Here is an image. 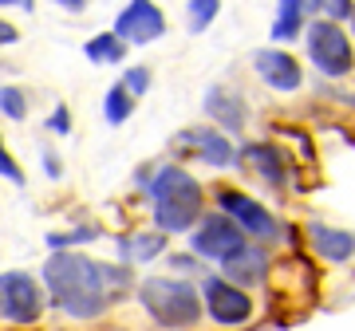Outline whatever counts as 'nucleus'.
<instances>
[{
	"instance_id": "obj_25",
	"label": "nucleus",
	"mask_w": 355,
	"mask_h": 331,
	"mask_svg": "<svg viewBox=\"0 0 355 331\" xmlns=\"http://www.w3.org/2000/svg\"><path fill=\"white\" fill-rule=\"evenodd\" d=\"M44 127H48L51 134H71V107H67V102H55L51 115L44 118Z\"/></svg>"
},
{
	"instance_id": "obj_13",
	"label": "nucleus",
	"mask_w": 355,
	"mask_h": 331,
	"mask_svg": "<svg viewBox=\"0 0 355 331\" xmlns=\"http://www.w3.org/2000/svg\"><path fill=\"white\" fill-rule=\"evenodd\" d=\"M221 265H225V276L233 284H261L268 276V256H265V249H257V244H241V249L229 253Z\"/></svg>"
},
{
	"instance_id": "obj_29",
	"label": "nucleus",
	"mask_w": 355,
	"mask_h": 331,
	"mask_svg": "<svg viewBox=\"0 0 355 331\" xmlns=\"http://www.w3.org/2000/svg\"><path fill=\"white\" fill-rule=\"evenodd\" d=\"M198 260H202V256L198 253H182V256H170V268H178V272H193V268H198Z\"/></svg>"
},
{
	"instance_id": "obj_32",
	"label": "nucleus",
	"mask_w": 355,
	"mask_h": 331,
	"mask_svg": "<svg viewBox=\"0 0 355 331\" xmlns=\"http://www.w3.org/2000/svg\"><path fill=\"white\" fill-rule=\"evenodd\" d=\"M0 8H20V0H0Z\"/></svg>"
},
{
	"instance_id": "obj_14",
	"label": "nucleus",
	"mask_w": 355,
	"mask_h": 331,
	"mask_svg": "<svg viewBox=\"0 0 355 331\" xmlns=\"http://www.w3.org/2000/svg\"><path fill=\"white\" fill-rule=\"evenodd\" d=\"M308 241H312V249H316L324 260H331V265H343V260L355 256V233H347V229H328V225L312 221V225H308Z\"/></svg>"
},
{
	"instance_id": "obj_31",
	"label": "nucleus",
	"mask_w": 355,
	"mask_h": 331,
	"mask_svg": "<svg viewBox=\"0 0 355 331\" xmlns=\"http://www.w3.org/2000/svg\"><path fill=\"white\" fill-rule=\"evenodd\" d=\"M20 8H24V12H36V0H20Z\"/></svg>"
},
{
	"instance_id": "obj_20",
	"label": "nucleus",
	"mask_w": 355,
	"mask_h": 331,
	"mask_svg": "<svg viewBox=\"0 0 355 331\" xmlns=\"http://www.w3.org/2000/svg\"><path fill=\"white\" fill-rule=\"evenodd\" d=\"M221 12V0H190L186 4V28H190V36H202L205 28L217 20Z\"/></svg>"
},
{
	"instance_id": "obj_7",
	"label": "nucleus",
	"mask_w": 355,
	"mask_h": 331,
	"mask_svg": "<svg viewBox=\"0 0 355 331\" xmlns=\"http://www.w3.org/2000/svg\"><path fill=\"white\" fill-rule=\"evenodd\" d=\"M245 244V233L241 225L225 213H209V217H198L193 225V237H190V249L202 260H225L229 253H237Z\"/></svg>"
},
{
	"instance_id": "obj_3",
	"label": "nucleus",
	"mask_w": 355,
	"mask_h": 331,
	"mask_svg": "<svg viewBox=\"0 0 355 331\" xmlns=\"http://www.w3.org/2000/svg\"><path fill=\"white\" fill-rule=\"evenodd\" d=\"M139 304L162 328H193L202 319V296H198V288L186 280H170V276H146L139 284Z\"/></svg>"
},
{
	"instance_id": "obj_4",
	"label": "nucleus",
	"mask_w": 355,
	"mask_h": 331,
	"mask_svg": "<svg viewBox=\"0 0 355 331\" xmlns=\"http://www.w3.org/2000/svg\"><path fill=\"white\" fill-rule=\"evenodd\" d=\"M48 307V296L36 284V276L28 272H0V319L4 323H16V328H28L36 323Z\"/></svg>"
},
{
	"instance_id": "obj_1",
	"label": "nucleus",
	"mask_w": 355,
	"mask_h": 331,
	"mask_svg": "<svg viewBox=\"0 0 355 331\" xmlns=\"http://www.w3.org/2000/svg\"><path fill=\"white\" fill-rule=\"evenodd\" d=\"M135 276L130 265H103L71 249H55L44 260L48 304L71 319H99L119 292H127Z\"/></svg>"
},
{
	"instance_id": "obj_2",
	"label": "nucleus",
	"mask_w": 355,
	"mask_h": 331,
	"mask_svg": "<svg viewBox=\"0 0 355 331\" xmlns=\"http://www.w3.org/2000/svg\"><path fill=\"white\" fill-rule=\"evenodd\" d=\"M142 190L154 202V225L162 233H190L202 217L205 193L193 181V174H186L182 166H158L150 170V178Z\"/></svg>"
},
{
	"instance_id": "obj_9",
	"label": "nucleus",
	"mask_w": 355,
	"mask_h": 331,
	"mask_svg": "<svg viewBox=\"0 0 355 331\" xmlns=\"http://www.w3.org/2000/svg\"><path fill=\"white\" fill-rule=\"evenodd\" d=\"M217 205H221V213L233 217V221L241 225V233H249V237H261V241H272V237H277L272 213H268L261 202H253V197H245V193H237V190H217Z\"/></svg>"
},
{
	"instance_id": "obj_24",
	"label": "nucleus",
	"mask_w": 355,
	"mask_h": 331,
	"mask_svg": "<svg viewBox=\"0 0 355 331\" xmlns=\"http://www.w3.org/2000/svg\"><path fill=\"white\" fill-rule=\"evenodd\" d=\"M352 4L355 0H316V12H324V20H331V24H347Z\"/></svg>"
},
{
	"instance_id": "obj_30",
	"label": "nucleus",
	"mask_w": 355,
	"mask_h": 331,
	"mask_svg": "<svg viewBox=\"0 0 355 331\" xmlns=\"http://www.w3.org/2000/svg\"><path fill=\"white\" fill-rule=\"evenodd\" d=\"M55 4H60L64 12H71V16H83V12H87V0H55Z\"/></svg>"
},
{
	"instance_id": "obj_16",
	"label": "nucleus",
	"mask_w": 355,
	"mask_h": 331,
	"mask_svg": "<svg viewBox=\"0 0 355 331\" xmlns=\"http://www.w3.org/2000/svg\"><path fill=\"white\" fill-rule=\"evenodd\" d=\"M308 12H316V0H277V20H272V39L288 44L308 28Z\"/></svg>"
},
{
	"instance_id": "obj_17",
	"label": "nucleus",
	"mask_w": 355,
	"mask_h": 331,
	"mask_svg": "<svg viewBox=\"0 0 355 331\" xmlns=\"http://www.w3.org/2000/svg\"><path fill=\"white\" fill-rule=\"evenodd\" d=\"M114 249H119V260L123 265H146V260H154V256H162L166 249V233H127V237H119L114 241Z\"/></svg>"
},
{
	"instance_id": "obj_10",
	"label": "nucleus",
	"mask_w": 355,
	"mask_h": 331,
	"mask_svg": "<svg viewBox=\"0 0 355 331\" xmlns=\"http://www.w3.org/2000/svg\"><path fill=\"white\" fill-rule=\"evenodd\" d=\"M178 150L193 154V158H202L205 166H217V170H225V166L237 162V150H233V142L214 127H186L182 134L174 138Z\"/></svg>"
},
{
	"instance_id": "obj_15",
	"label": "nucleus",
	"mask_w": 355,
	"mask_h": 331,
	"mask_svg": "<svg viewBox=\"0 0 355 331\" xmlns=\"http://www.w3.org/2000/svg\"><path fill=\"white\" fill-rule=\"evenodd\" d=\"M241 162L253 166V174H257V178H265L268 186H284V178H288V162H284L280 146H268V142H253V146H245Z\"/></svg>"
},
{
	"instance_id": "obj_23",
	"label": "nucleus",
	"mask_w": 355,
	"mask_h": 331,
	"mask_svg": "<svg viewBox=\"0 0 355 331\" xmlns=\"http://www.w3.org/2000/svg\"><path fill=\"white\" fill-rule=\"evenodd\" d=\"M150 67L146 64H135V67H127V71H123V79H119V83H123V87L130 91V95H135V99H139V95H146V91H150Z\"/></svg>"
},
{
	"instance_id": "obj_11",
	"label": "nucleus",
	"mask_w": 355,
	"mask_h": 331,
	"mask_svg": "<svg viewBox=\"0 0 355 331\" xmlns=\"http://www.w3.org/2000/svg\"><path fill=\"white\" fill-rule=\"evenodd\" d=\"M253 67L257 75L265 79L272 91H300V83H304V71H300V60L296 55H288L284 48H261L253 51Z\"/></svg>"
},
{
	"instance_id": "obj_26",
	"label": "nucleus",
	"mask_w": 355,
	"mask_h": 331,
	"mask_svg": "<svg viewBox=\"0 0 355 331\" xmlns=\"http://www.w3.org/2000/svg\"><path fill=\"white\" fill-rule=\"evenodd\" d=\"M0 178H4V181H16V186H24V170H20V162L8 154L4 138H0Z\"/></svg>"
},
{
	"instance_id": "obj_18",
	"label": "nucleus",
	"mask_w": 355,
	"mask_h": 331,
	"mask_svg": "<svg viewBox=\"0 0 355 331\" xmlns=\"http://www.w3.org/2000/svg\"><path fill=\"white\" fill-rule=\"evenodd\" d=\"M127 44L114 36V32H95V36L83 44V55H87V64L95 67H114V64H123L127 60Z\"/></svg>"
},
{
	"instance_id": "obj_22",
	"label": "nucleus",
	"mask_w": 355,
	"mask_h": 331,
	"mask_svg": "<svg viewBox=\"0 0 355 331\" xmlns=\"http://www.w3.org/2000/svg\"><path fill=\"white\" fill-rule=\"evenodd\" d=\"M0 115L12 118V123H24L28 118V95L16 83H0Z\"/></svg>"
},
{
	"instance_id": "obj_33",
	"label": "nucleus",
	"mask_w": 355,
	"mask_h": 331,
	"mask_svg": "<svg viewBox=\"0 0 355 331\" xmlns=\"http://www.w3.org/2000/svg\"><path fill=\"white\" fill-rule=\"evenodd\" d=\"M347 20H352V32H355V4H352V16H347Z\"/></svg>"
},
{
	"instance_id": "obj_5",
	"label": "nucleus",
	"mask_w": 355,
	"mask_h": 331,
	"mask_svg": "<svg viewBox=\"0 0 355 331\" xmlns=\"http://www.w3.org/2000/svg\"><path fill=\"white\" fill-rule=\"evenodd\" d=\"M308 60H312L328 79H343L355 67V51H352L347 32H343L340 24H331V20L308 24Z\"/></svg>"
},
{
	"instance_id": "obj_12",
	"label": "nucleus",
	"mask_w": 355,
	"mask_h": 331,
	"mask_svg": "<svg viewBox=\"0 0 355 331\" xmlns=\"http://www.w3.org/2000/svg\"><path fill=\"white\" fill-rule=\"evenodd\" d=\"M202 107L221 130H245V123H249V107H245V99L233 87H225V83H214V87L205 91Z\"/></svg>"
},
{
	"instance_id": "obj_27",
	"label": "nucleus",
	"mask_w": 355,
	"mask_h": 331,
	"mask_svg": "<svg viewBox=\"0 0 355 331\" xmlns=\"http://www.w3.org/2000/svg\"><path fill=\"white\" fill-rule=\"evenodd\" d=\"M40 162H44V174H48L51 181L64 178V162H60V154H55V150H44V154H40Z\"/></svg>"
},
{
	"instance_id": "obj_19",
	"label": "nucleus",
	"mask_w": 355,
	"mask_h": 331,
	"mask_svg": "<svg viewBox=\"0 0 355 331\" xmlns=\"http://www.w3.org/2000/svg\"><path fill=\"white\" fill-rule=\"evenodd\" d=\"M130 115H135V95H130L123 83L107 87V95H103V118H107L111 127H123Z\"/></svg>"
},
{
	"instance_id": "obj_28",
	"label": "nucleus",
	"mask_w": 355,
	"mask_h": 331,
	"mask_svg": "<svg viewBox=\"0 0 355 331\" xmlns=\"http://www.w3.org/2000/svg\"><path fill=\"white\" fill-rule=\"evenodd\" d=\"M16 44H20V28L0 16V48H16Z\"/></svg>"
},
{
	"instance_id": "obj_21",
	"label": "nucleus",
	"mask_w": 355,
	"mask_h": 331,
	"mask_svg": "<svg viewBox=\"0 0 355 331\" xmlns=\"http://www.w3.org/2000/svg\"><path fill=\"white\" fill-rule=\"evenodd\" d=\"M103 229L99 225H76V229H67V233H48V249L55 253V249H76V244H91V241H99Z\"/></svg>"
},
{
	"instance_id": "obj_6",
	"label": "nucleus",
	"mask_w": 355,
	"mask_h": 331,
	"mask_svg": "<svg viewBox=\"0 0 355 331\" xmlns=\"http://www.w3.org/2000/svg\"><path fill=\"white\" fill-rule=\"evenodd\" d=\"M111 32L123 39L127 48H146V44L166 36V12L154 0H130L127 8L114 16Z\"/></svg>"
},
{
	"instance_id": "obj_8",
	"label": "nucleus",
	"mask_w": 355,
	"mask_h": 331,
	"mask_svg": "<svg viewBox=\"0 0 355 331\" xmlns=\"http://www.w3.org/2000/svg\"><path fill=\"white\" fill-rule=\"evenodd\" d=\"M202 307L221 323V328H237V323H245V319L253 316V300H249L233 280H225V276H205Z\"/></svg>"
}]
</instances>
